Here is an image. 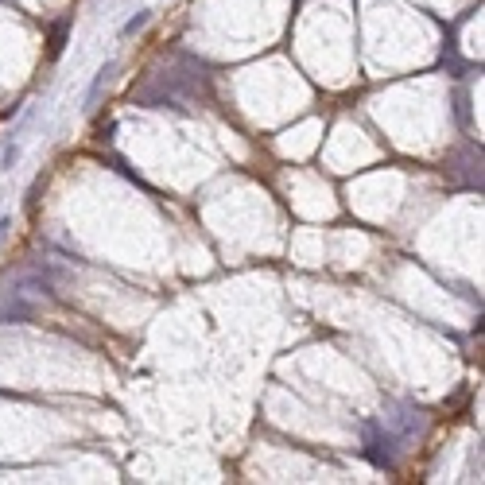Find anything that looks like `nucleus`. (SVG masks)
I'll return each mask as SVG.
<instances>
[{
	"instance_id": "f257e3e1",
	"label": "nucleus",
	"mask_w": 485,
	"mask_h": 485,
	"mask_svg": "<svg viewBox=\"0 0 485 485\" xmlns=\"http://www.w3.org/2000/svg\"><path fill=\"white\" fill-rule=\"evenodd\" d=\"M16 159H20V144H4V152H0V171H12Z\"/></svg>"
},
{
	"instance_id": "f03ea898",
	"label": "nucleus",
	"mask_w": 485,
	"mask_h": 485,
	"mask_svg": "<svg viewBox=\"0 0 485 485\" xmlns=\"http://www.w3.org/2000/svg\"><path fill=\"white\" fill-rule=\"evenodd\" d=\"M148 20H152V12H140V16H132V20L125 24V35H132V31H140V28H144V24H148Z\"/></svg>"
},
{
	"instance_id": "7ed1b4c3",
	"label": "nucleus",
	"mask_w": 485,
	"mask_h": 485,
	"mask_svg": "<svg viewBox=\"0 0 485 485\" xmlns=\"http://www.w3.org/2000/svg\"><path fill=\"white\" fill-rule=\"evenodd\" d=\"M4 229H8V221H4V218H0V237H4Z\"/></svg>"
}]
</instances>
